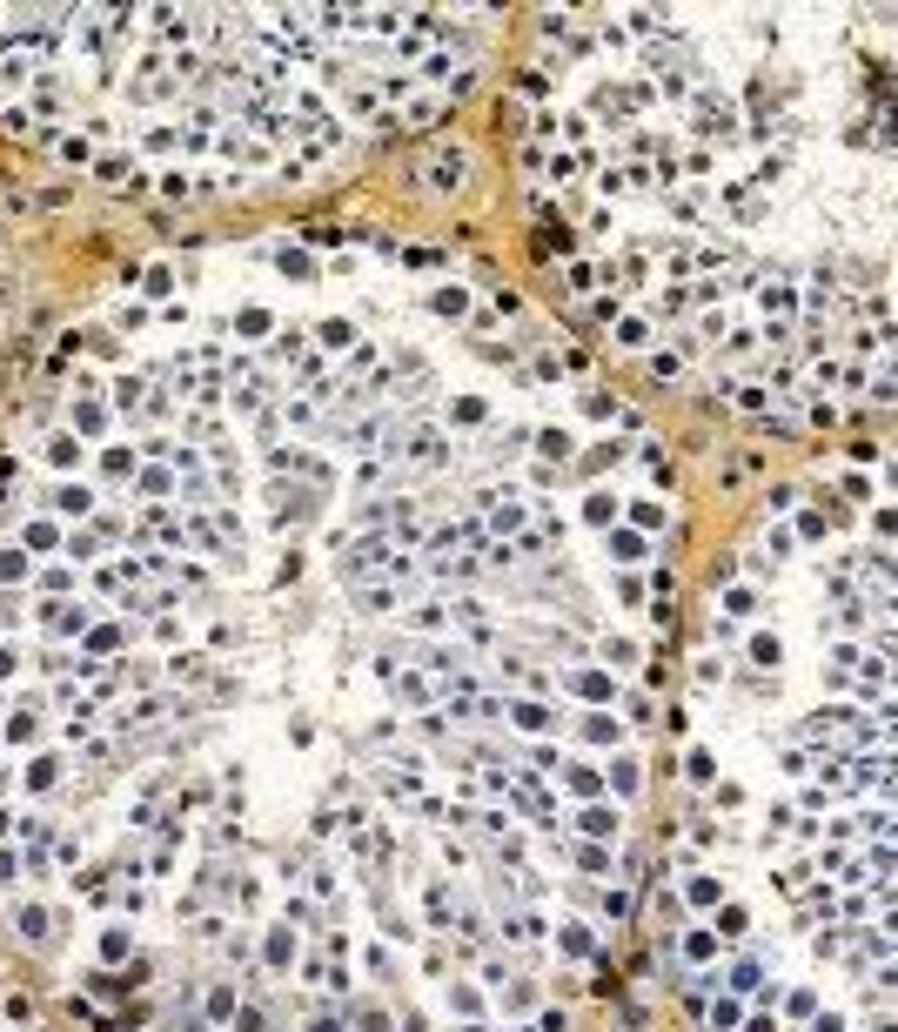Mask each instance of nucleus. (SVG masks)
<instances>
[{
	"label": "nucleus",
	"mask_w": 898,
	"mask_h": 1032,
	"mask_svg": "<svg viewBox=\"0 0 898 1032\" xmlns=\"http://www.w3.org/2000/svg\"><path fill=\"white\" fill-rule=\"evenodd\" d=\"M872 537H878V550H885V543H898V510H885V503H878V516H872Z\"/></svg>",
	"instance_id": "obj_11"
},
{
	"label": "nucleus",
	"mask_w": 898,
	"mask_h": 1032,
	"mask_svg": "<svg viewBox=\"0 0 898 1032\" xmlns=\"http://www.w3.org/2000/svg\"><path fill=\"white\" fill-rule=\"evenodd\" d=\"M778 764H785V778H798V785H805V778H818V758H811L805 744H791V751H785Z\"/></svg>",
	"instance_id": "obj_6"
},
{
	"label": "nucleus",
	"mask_w": 898,
	"mask_h": 1032,
	"mask_svg": "<svg viewBox=\"0 0 898 1032\" xmlns=\"http://www.w3.org/2000/svg\"><path fill=\"white\" fill-rule=\"evenodd\" d=\"M570 791H584V798H597V791H604V778H597L590 764H570Z\"/></svg>",
	"instance_id": "obj_13"
},
{
	"label": "nucleus",
	"mask_w": 898,
	"mask_h": 1032,
	"mask_svg": "<svg viewBox=\"0 0 898 1032\" xmlns=\"http://www.w3.org/2000/svg\"><path fill=\"white\" fill-rule=\"evenodd\" d=\"M718 932H711V925H691V932H684V959H691V965H718Z\"/></svg>",
	"instance_id": "obj_2"
},
{
	"label": "nucleus",
	"mask_w": 898,
	"mask_h": 1032,
	"mask_svg": "<svg viewBox=\"0 0 898 1032\" xmlns=\"http://www.w3.org/2000/svg\"><path fill=\"white\" fill-rule=\"evenodd\" d=\"M764 510H771V516H785V510H798V483H778V490L764 496Z\"/></svg>",
	"instance_id": "obj_12"
},
{
	"label": "nucleus",
	"mask_w": 898,
	"mask_h": 1032,
	"mask_svg": "<svg viewBox=\"0 0 898 1032\" xmlns=\"http://www.w3.org/2000/svg\"><path fill=\"white\" fill-rule=\"evenodd\" d=\"M778 999H785V1012H798V1019H818V992L798 986V992H778Z\"/></svg>",
	"instance_id": "obj_10"
},
{
	"label": "nucleus",
	"mask_w": 898,
	"mask_h": 1032,
	"mask_svg": "<svg viewBox=\"0 0 898 1032\" xmlns=\"http://www.w3.org/2000/svg\"><path fill=\"white\" fill-rule=\"evenodd\" d=\"M711 1026H718V1032H738V1026H744V1006H738V999H718V992H711Z\"/></svg>",
	"instance_id": "obj_7"
},
{
	"label": "nucleus",
	"mask_w": 898,
	"mask_h": 1032,
	"mask_svg": "<svg viewBox=\"0 0 898 1032\" xmlns=\"http://www.w3.org/2000/svg\"><path fill=\"white\" fill-rule=\"evenodd\" d=\"M604 657H617V664H630V657H637V651H630V637H604Z\"/></svg>",
	"instance_id": "obj_23"
},
{
	"label": "nucleus",
	"mask_w": 898,
	"mask_h": 1032,
	"mask_svg": "<svg viewBox=\"0 0 898 1032\" xmlns=\"http://www.w3.org/2000/svg\"><path fill=\"white\" fill-rule=\"evenodd\" d=\"M764 543H771V563H778V557H791V550H798V537H791V530H771V537H764Z\"/></svg>",
	"instance_id": "obj_19"
},
{
	"label": "nucleus",
	"mask_w": 898,
	"mask_h": 1032,
	"mask_svg": "<svg viewBox=\"0 0 898 1032\" xmlns=\"http://www.w3.org/2000/svg\"><path fill=\"white\" fill-rule=\"evenodd\" d=\"M758 590H744V584H731V590H724V617H731V624H738V617H758Z\"/></svg>",
	"instance_id": "obj_5"
},
{
	"label": "nucleus",
	"mask_w": 898,
	"mask_h": 1032,
	"mask_svg": "<svg viewBox=\"0 0 898 1032\" xmlns=\"http://www.w3.org/2000/svg\"><path fill=\"white\" fill-rule=\"evenodd\" d=\"M584 738H597V744H617V718H604V711H597V718H584Z\"/></svg>",
	"instance_id": "obj_15"
},
{
	"label": "nucleus",
	"mask_w": 898,
	"mask_h": 1032,
	"mask_svg": "<svg viewBox=\"0 0 898 1032\" xmlns=\"http://www.w3.org/2000/svg\"><path fill=\"white\" fill-rule=\"evenodd\" d=\"M684 905H697V912H711V905H724V885L711 872H691L684 878Z\"/></svg>",
	"instance_id": "obj_1"
},
{
	"label": "nucleus",
	"mask_w": 898,
	"mask_h": 1032,
	"mask_svg": "<svg viewBox=\"0 0 898 1032\" xmlns=\"http://www.w3.org/2000/svg\"><path fill=\"white\" fill-rule=\"evenodd\" d=\"M718 778V764H711V751H691V785H711Z\"/></svg>",
	"instance_id": "obj_16"
},
{
	"label": "nucleus",
	"mask_w": 898,
	"mask_h": 1032,
	"mask_svg": "<svg viewBox=\"0 0 898 1032\" xmlns=\"http://www.w3.org/2000/svg\"><path fill=\"white\" fill-rule=\"evenodd\" d=\"M617 825H624V818H617V811H604V805H590L584 818H577V831H584V838H617Z\"/></svg>",
	"instance_id": "obj_4"
},
{
	"label": "nucleus",
	"mask_w": 898,
	"mask_h": 1032,
	"mask_svg": "<svg viewBox=\"0 0 898 1032\" xmlns=\"http://www.w3.org/2000/svg\"><path fill=\"white\" fill-rule=\"evenodd\" d=\"M503 718H517L523 731H550V724H557V718H550V711H543V704H510Z\"/></svg>",
	"instance_id": "obj_8"
},
{
	"label": "nucleus",
	"mask_w": 898,
	"mask_h": 1032,
	"mask_svg": "<svg viewBox=\"0 0 898 1032\" xmlns=\"http://www.w3.org/2000/svg\"><path fill=\"white\" fill-rule=\"evenodd\" d=\"M577 691H584V697H610V684L597 671H584V677H577Z\"/></svg>",
	"instance_id": "obj_22"
},
{
	"label": "nucleus",
	"mask_w": 898,
	"mask_h": 1032,
	"mask_svg": "<svg viewBox=\"0 0 898 1032\" xmlns=\"http://www.w3.org/2000/svg\"><path fill=\"white\" fill-rule=\"evenodd\" d=\"M309 1032H342V1026H336V1019H315V1026H309Z\"/></svg>",
	"instance_id": "obj_25"
},
{
	"label": "nucleus",
	"mask_w": 898,
	"mask_h": 1032,
	"mask_svg": "<svg viewBox=\"0 0 898 1032\" xmlns=\"http://www.w3.org/2000/svg\"><path fill=\"white\" fill-rule=\"evenodd\" d=\"M744 657H751V664H758V671H778V664H785V644H778V637H771V630H758V637H751V644H744Z\"/></svg>",
	"instance_id": "obj_3"
},
{
	"label": "nucleus",
	"mask_w": 898,
	"mask_h": 1032,
	"mask_svg": "<svg viewBox=\"0 0 898 1032\" xmlns=\"http://www.w3.org/2000/svg\"><path fill=\"white\" fill-rule=\"evenodd\" d=\"M617 516V496H590V523H610Z\"/></svg>",
	"instance_id": "obj_21"
},
{
	"label": "nucleus",
	"mask_w": 898,
	"mask_h": 1032,
	"mask_svg": "<svg viewBox=\"0 0 898 1032\" xmlns=\"http://www.w3.org/2000/svg\"><path fill=\"white\" fill-rule=\"evenodd\" d=\"M744 925H751L744 905H718V925H711V932H718V939H744Z\"/></svg>",
	"instance_id": "obj_9"
},
{
	"label": "nucleus",
	"mask_w": 898,
	"mask_h": 1032,
	"mask_svg": "<svg viewBox=\"0 0 898 1032\" xmlns=\"http://www.w3.org/2000/svg\"><path fill=\"white\" fill-rule=\"evenodd\" d=\"M744 1032H778V1012H751V1019H744Z\"/></svg>",
	"instance_id": "obj_24"
},
{
	"label": "nucleus",
	"mask_w": 898,
	"mask_h": 1032,
	"mask_svg": "<svg viewBox=\"0 0 898 1032\" xmlns=\"http://www.w3.org/2000/svg\"><path fill=\"white\" fill-rule=\"evenodd\" d=\"M677 369H684V349H664V356H651V376H657V382H671Z\"/></svg>",
	"instance_id": "obj_14"
},
{
	"label": "nucleus",
	"mask_w": 898,
	"mask_h": 1032,
	"mask_svg": "<svg viewBox=\"0 0 898 1032\" xmlns=\"http://www.w3.org/2000/svg\"><path fill=\"white\" fill-rule=\"evenodd\" d=\"M811 1032H845V1012H838V1006H818V1019H811Z\"/></svg>",
	"instance_id": "obj_18"
},
{
	"label": "nucleus",
	"mask_w": 898,
	"mask_h": 1032,
	"mask_svg": "<svg viewBox=\"0 0 898 1032\" xmlns=\"http://www.w3.org/2000/svg\"><path fill=\"white\" fill-rule=\"evenodd\" d=\"M651 342V322H624V349H644Z\"/></svg>",
	"instance_id": "obj_20"
},
{
	"label": "nucleus",
	"mask_w": 898,
	"mask_h": 1032,
	"mask_svg": "<svg viewBox=\"0 0 898 1032\" xmlns=\"http://www.w3.org/2000/svg\"><path fill=\"white\" fill-rule=\"evenodd\" d=\"M872 1032H898V1019H872Z\"/></svg>",
	"instance_id": "obj_26"
},
{
	"label": "nucleus",
	"mask_w": 898,
	"mask_h": 1032,
	"mask_svg": "<svg viewBox=\"0 0 898 1032\" xmlns=\"http://www.w3.org/2000/svg\"><path fill=\"white\" fill-rule=\"evenodd\" d=\"M610 778H617V791L630 798V791H637V764H630V758H617V764H610Z\"/></svg>",
	"instance_id": "obj_17"
}]
</instances>
